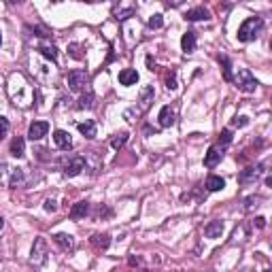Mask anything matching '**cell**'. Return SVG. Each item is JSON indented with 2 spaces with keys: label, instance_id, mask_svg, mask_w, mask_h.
<instances>
[{
  "label": "cell",
  "instance_id": "cell-1",
  "mask_svg": "<svg viewBox=\"0 0 272 272\" xmlns=\"http://www.w3.org/2000/svg\"><path fill=\"white\" fill-rule=\"evenodd\" d=\"M7 92H9V98H11V102L20 108H28L34 100L36 92L32 89V85L28 83V79H26L22 72H11V77H9V83H7Z\"/></svg>",
  "mask_w": 272,
  "mask_h": 272
},
{
  "label": "cell",
  "instance_id": "cell-2",
  "mask_svg": "<svg viewBox=\"0 0 272 272\" xmlns=\"http://www.w3.org/2000/svg\"><path fill=\"white\" fill-rule=\"evenodd\" d=\"M261 28H264V22H261V17L257 15H253V17H247L242 24H240V28H238V41L240 43H251V41H255Z\"/></svg>",
  "mask_w": 272,
  "mask_h": 272
},
{
  "label": "cell",
  "instance_id": "cell-3",
  "mask_svg": "<svg viewBox=\"0 0 272 272\" xmlns=\"http://www.w3.org/2000/svg\"><path fill=\"white\" fill-rule=\"evenodd\" d=\"M0 181L7 185V187H11V189H17V187H22L24 185V181H26V175H24V168H13V166H9V164H0Z\"/></svg>",
  "mask_w": 272,
  "mask_h": 272
},
{
  "label": "cell",
  "instance_id": "cell-4",
  "mask_svg": "<svg viewBox=\"0 0 272 272\" xmlns=\"http://www.w3.org/2000/svg\"><path fill=\"white\" fill-rule=\"evenodd\" d=\"M232 81L236 83V87L240 89V92L251 94V92H255V89H257V79L251 75V70H249V68H238L236 77H234Z\"/></svg>",
  "mask_w": 272,
  "mask_h": 272
},
{
  "label": "cell",
  "instance_id": "cell-5",
  "mask_svg": "<svg viewBox=\"0 0 272 272\" xmlns=\"http://www.w3.org/2000/svg\"><path fill=\"white\" fill-rule=\"evenodd\" d=\"M68 89L70 92H81V89H85L89 85V72L83 70V68H77V70H70L68 72Z\"/></svg>",
  "mask_w": 272,
  "mask_h": 272
},
{
  "label": "cell",
  "instance_id": "cell-6",
  "mask_svg": "<svg viewBox=\"0 0 272 272\" xmlns=\"http://www.w3.org/2000/svg\"><path fill=\"white\" fill-rule=\"evenodd\" d=\"M47 261V240L39 236L32 244V253H30V264L34 266H43Z\"/></svg>",
  "mask_w": 272,
  "mask_h": 272
},
{
  "label": "cell",
  "instance_id": "cell-7",
  "mask_svg": "<svg viewBox=\"0 0 272 272\" xmlns=\"http://www.w3.org/2000/svg\"><path fill=\"white\" fill-rule=\"evenodd\" d=\"M264 168L266 164H257V166H249L244 168L240 175H238V183L240 185H251V183H257V181L261 179V175H264Z\"/></svg>",
  "mask_w": 272,
  "mask_h": 272
},
{
  "label": "cell",
  "instance_id": "cell-8",
  "mask_svg": "<svg viewBox=\"0 0 272 272\" xmlns=\"http://www.w3.org/2000/svg\"><path fill=\"white\" fill-rule=\"evenodd\" d=\"M85 166H87V160L81 158V156H75V158H70L66 164H64V175L72 179V177L81 175V172L85 170Z\"/></svg>",
  "mask_w": 272,
  "mask_h": 272
},
{
  "label": "cell",
  "instance_id": "cell-9",
  "mask_svg": "<svg viewBox=\"0 0 272 272\" xmlns=\"http://www.w3.org/2000/svg\"><path fill=\"white\" fill-rule=\"evenodd\" d=\"M53 242H56L64 253H72V251H75V247H77L75 236H70V234H64V232L56 234V236H53Z\"/></svg>",
  "mask_w": 272,
  "mask_h": 272
},
{
  "label": "cell",
  "instance_id": "cell-10",
  "mask_svg": "<svg viewBox=\"0 0 272 272\" xmlns=\"http://www.w3.org/2000/svg\"><path fill=\"white\" fill-rule=\"evenodd\" d=\"M160 125L162 128H170V125H175V121H177V111H175V106H170V104H166V106H162V111H160Z\"/></svg>",
  "mask_w": 272,
  "mask_h": 272
},
{
  "label": "cell",
  "instance_id": "cell-11",
  "mask_svg": "<svg viewBox=\"0 0 272 272\" xmlns=\"http://www.w3.org/2000/svg\"><path fill=\"white\" fill-rule=\"evenodd\" d=\"M134 13H136V5H132V3H128V5L119 3L113 9V17L117 22H123V20H128V17H134Z\"/></svg>",
  "mask_w": 272,
  "mask_h": 272
},
{
  "label": "cell",
  "instance_id": "cell-12",
  "mask_svg": "<svg viewBox=\"0 0 272 272\" xmlns=\"http://www.w3.org/2000/svg\"><path fill=\"white\" fill-rule=\"evenodd\" d=\"M47 132H49V123L47 121H34L28 128V139L30 141H41L43 136H47Z\"/></svg>",
  "mask_w": 272,
  "mask_h": 272
},
{
  "label": "cell",
  "instance_id": "cell-13",
  "mask_svg": "<svg viewBox=\"0 0 272 272\" xmlns=\"http://www.w3.org/2000/svg\"><path fill=\"white\" fill-rule=\"evenodd\" d=\"M221 160H223V149H219V147L215 145V147H211V149L206 151V156H204V166H206V168H215Z\"/></svg>",
  "mask_w": 272,
  "mask_h": 272
},
{
  "label": "cell",
  "instance_id": "cell-14",
  "mask_svg": "<svg viewBox=\"0 0 272 272\" xmlns=\"http://www.w3.org/2000/svg\"><path fill=\"white\" fill-rule=\"evenodd\" d=\"M53 143H56V147L62 149V151H68L72 147V139L66 130H56L53 132Z\"/></svg>",
  "mask_w": 272,
  "mask_h": 272
},
{
  "label": "cell",
  "instance_id": "cell-15",
  "mask_svg": "<svg viewBox=\"0 0 272 272\" xmlns=\"http://www.w3.org/2000/svg\"><path fill=\"white\" fill-rule=\"evenodd\" d=\"M185 20L187 22H206V20H211V13H208L204 7H196V9H189L185 13Z\"/></svg>",
  "mask_w": 272,
  "mask_h": 272
},
{
  "label": "cell",
  "instance_id": "cell-16",
  "mask_svg": "<svg viewBox=\"0 0 272 272\" xmlns=\"http://www.w3.org/2000/svg\"><path fill=\"white\" fill-rule=\"evenodd\" d=\"M196 45H198V39H196V32L187 30L183 36H181V49L185 53H194L196 51Z\"/></svg>",
  "mask_w": 272,
  "mask_h": 272
},
{
  "label": "cell",
  "instance_id": "cell-17",
  "mask_svg": "<svg viewBox=\"0 0 272 272\" xmlns=\"http://www.w3.org/2000/svg\"><path fill=\"white\" fill-rule=\"evenodd\" d=\"M221 234H223V221H208L204 225L206 238H221Z\"/></svg>",
  "mask_w": 272,
  "mask_h": 272
},
{
  "label": "cell",
  "instance_id": "cell-18",
  "mask_svg": "<svg viewBox=\"0 0 272 272\" xmlns=\"http://www.w3.org/2000/svg\"><path fill=\"white\" fill-rule=\"evenodd\" d=\"M119 83L125 85V87L136 85V83H139V72H136L134 68H123L119 72Z\"/></svg>",
  "mask_w": 272,
  "mask_h": 272
},
{
  "label": "cell",
  "instance_id": "cell-19",
  "mask_svg": "<svg viewBox=\"0 0 272 272\" xmlns=\"http://www.w3.org/2000/svg\"><path fill=\"white\" fill-rule=\"evenodd\" d=\"M77 108H81V111H92V108H96V96H94V92L92 89H87V92L79 98V104H77Z\"/></svg>",
  "mask_w": 272,
  "mask_h": 272
},
{
  "label": "cell",
  "instance_id": "cell-20",
  "mask_svg": "<svg viewBox=\"0 0 272 272\" xmlns=\"http://www.w3.org/2000/svg\"><path fill=\"white\" fill-rule=\"evenodd\" d=\"M9 153H11L13 158H24L26 156V141L22 139V136H15V139L11 141V149H9Z\"/></svg>",
  "mask_w": 272,
  "mask_h": 272
},
{
  "label": "cell",
  "instance_id": "cell-21",
  "mask_svg": "<svg viewBox=\"0 0 272 272\" xmlns=\"http://www.w3.org/2000/svg\"><path fill=\"white\" fill-rule=\"evenodd\" d=\"M87 213H89V202H85V200L72 204V208H70V217H72V219H83Z\"/></svg>",
  "mask_w": 272,
  "mask_h": 272
},
{
  "label": "cell",
  "instance_id": "cell-22",
  "mask_svg": "<svg viewBox=\"0 0 272 272\" xmlns=\"http://www.w3.org/2000/svg\"><path fill=\"white\" fill-rule=\"evenodd\" d=\"M151 102H153V87H145V89H143V94H141L139 106H136V108H139L141 113H145V111L149 108V104H151Z\"/></svg>",
  "mask_w": 272,
  "mask_h": 272
},
{
  "label": "cell",
  "instance_id": "cell-23",
  "mask_svg": "<svg viewBox=\"0 0 272 272\" xmlns=\"http://www.w3.org/2000/svg\"><path fill=\"white\" fill-rule=\"evenodd\" d=\"M39 51H41V56L43 58H47L51 62H56L58 60V49H56V45H51V43H41L39 45Z\"/></svg>",
  "mask_w": 272,
  "mask_h": 272
},
{
  "label": "cell",
  "instance_id": "cell-24",
  "mask_svg": "<svg viewBox=\"0 0 272 272\" xmlns=\"http://www.w3.org/2000/svg\"><path fill=\"white\" fill-rule=\"evenodd\" d=\"M79 132L85 136V139H96V123L92 119H85V121H81L79 125Z\"/></svg>",
  "mask_w": 272,
  "mask_h": 272
},
{
  "label": "cell",
  "instance_id": "cell-25",
  "mask_svg": "<svg viewBox=\"0 0 272 272\" xmlns=\"http://www.w3.org/2000/svg\"><path fill=\"white\" fill-rule=\"evenodd\" d=\"M208 192H221V189L225 187V181L221 177H217V175H211L206 179V185H204Z\"/></svg>",
  "mask_w": 272,
  "mask_h": 272
},
{
  "label": "cell",
  "instance_id": "cell-26",
  "mask_svg": "<svg viewBox=\"0 0 272 272\" xmlns=\"http://www.w3.org/2000/svg\"><path fill=\"white\" fill-rule=\"evenodd\" d=\"M92 244H94L96 249L106 251L108 244H111V236H108V234H94V236H92Z\"/></svg>",
  "mask_w": 272,
  "mask_h": 272
},
{
  "label": "cell",
  "instance_id": "cell-27",
  "mask_svg": "<svg viewBox=\"0 0 272 272\" xmlns=\"http://www.w3.org/2000/svg\"><path fill=\"white\" fill-rule=\"evenodd\" d=\"M128 132H119V134H115L113 139H111V147L115 149V151H119V149H123L125 147V143H128Z\"/></svg>",
  "mask_w": 272,
  "mask_h": 272
},
{
  "label": "cell",
  "instance_id": "cell-28",
  "mask_svg": "<svg viewBox=\"0 0 272 272\" xmlns=\"http://www.w3.org/2000/svg\"><path fill=\"white\" fill-rule=\"evenodd\" d=\"M219 64L223 66V79L225 81H232L234 75H232V62H230V58L228 56H219Z\"/></svg>",
  "mask_w": 272,
  "mask_h": 272
},
{
  "label": "cell",
  "instance_id": "cell-29",
  "mask_svg": "<svg viewBox=\"0 0 272 272\" xmlns=\"http://www.w3.org/2000/svg\"><path fill=\"white\" fill-rule=\"evenodd\" d=\"M230 143H232V130L225 128V130H221V134H219V141H217V147H219V149H225Z\"/></svg>",
  "mask_w": 272,
  "mask_h": 272
},
{
  "label": "cell",
  "instance_id": "cell-30",
  "mask_svg": "<svg viewBox=\"0 0 272 272\" xmlns=\"http://www.w3.org/2000/svg\"><path fill=\"white\" fill-rule=\"evenodd\" d=\"M164 83H166V89H177V87H179V83H177V72H175V70L166 72Z\"/></svg>",
  "mask_w": 272,
  "mask_h": 272
},
{
  "label": "cell",
  "instance_id": "cell-31",
  "mask_svg": "<svg viewBox=\"0 0 272 272\" xmlns=\"http://www.w3.org/2000/svg\"><path fill=\"white\" fill-rule=\"evenodd\" d=\"M147 26H149L151 30H158V28H162V26H164V17H162L160 13H158V15H151L149 22H147Z\"/></svg>",
  "mask_w": 272,
  "mask_h": 272
},
{
  "label": "cell",
  "instance_id": "cell-32",
  "mask_svg": "<svg viewBox=\"0 0 272 272\" xmlns=\"http://www.w3.org/2000/svg\"><path fill=\"white\" fill-rule=\"evenodd\" d=\"M259 202H261V198H259V196H251V198H247V200H244V211L251 213L253 208H257V206H259Z\"/></svg>",
  "mask_w": 272,
  "mask_h": 272
},
{
  "label": "cell",
  "instance_id": "cell-33",
  "mask_svg": "<svg viewBox=\"0 0 272 272\" xmlns=\"http://www.w3.org/2000/svg\"><path fill=\"white\" fill-rule=\"evenodd\" d=\"M9 130H11V123H9V119H7V117H0V141L7 139Z\"/></svg>",
  "mask_w": 272,
  "mask_h": 272
},
{
  "label": "cell",
  "instance_id": "cell-34",
  "mask_svg": "<svg viewBox=\"0 0 272 272\" xmlns=\"http://www.w3.org/2000/svg\"><path fill=\"white\" fill-rule=\"evenodd\" d=\"M232 125H234V128H244V125H249V117L236 115V117L232 119Z\"/></svg>",
  "mask_w": 272,
  "mask_h": 272
},
{
  "label": "cell",
  "instance_id": "cell-35",
  "mask_svg": "<svg viewBox=\"0 0 272 272\" xmlns=\"http://www.w3.org/2000/svg\"><path fill=\"white\" fill-rule=\"evenodd\" d=\"M56 200H45V211H47V213H53V211H56Z\"/></svg>",
  "mask_w": 272,
  "mask_h": 272
},
{
  "label": "cell",
  "instance_id": "cell-36",
  "mask_svg": "<svg viewBox=\"0 0 272 272\" xmlns=\"http://www.w3.org/2000/svg\"><path fill=\"white\" fill-rule=\"evenodd\" d=\"M253 223H255L257 225V228L261 230V228H266V219H264V217H257V219L255 221H253Z\"/></svg>",
  "mask_w": 272,
  "mask_h": 272
},
{
  "label": "cell",
  "instance_id": "cell-37",
  "mask_svg": "<svg viewBox=\"0 0 272 272\" xmlns=\"http://www.w3.org/2000/svg\"><path fill=\"white\" fill-rule=\"evenodd\" d=\"M147 66H149V70H156V60H153L151 56L147 58Z\"/></svg>",
  "mask_w": 272,
  "mask_h": 272
},
{
  "label": "cell",
  "instance_id": "cell-38",
  "mask_svg": "<svg viewBox=\"0 0 272 272\" xmlns=\"http://www.w3.org/2000/svg\"><path fill=\"white\" fill-rule=\"evenodd\" d=\"M5 228V219H3V217H0V230H3Z\"/></svg>",
  "mask_w": 272,
  "mask_h": 272
},
{
  "label": "cell",
  "instance_id": "cell-39",
  "mask_svg": "<svg viewBox=\"0 0 272 272\" xmlns=\"http://www.w3.org/2000/svg\"><path fill=\"white\" fill-rule=\"evenodd\" d=\"M0 45H3V36H0Z\"/></svg>",
  "mask_w": 272,
  "mask_h": 272
}]
</instances>
